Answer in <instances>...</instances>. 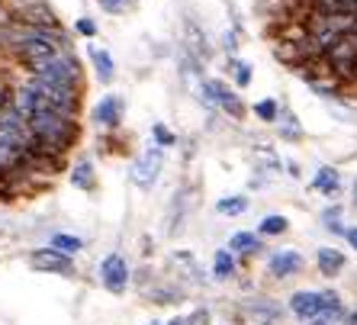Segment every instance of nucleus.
<instances>
[{
    "label": "nucleus",
    "instance_id": "nucleus-8",
    "mask_svg": "<svg viewBox=\"0 0 357 325\" xmlns=\"http://www.w3.org/2000/svg\"><path fill=\"white\" fill-rule=\"evenodd\" d=\"M267 271L274 280H287V277L299 274L303 271V255L296 248H283V251H274L271 258H267Z\"/></svg>",
    "mask_w": 357,
    "mask_h": 325
},
{
    "label": "nucleus",
    "instance_id": "nucleus-5",
    "mask_svg": "<svg viewBox=\"0 0 357 325\" xmlns=\"http://www.w3.org/2000/svg\"><path fill=\"white\" fill-rule=\"evenodd\" d=\"M29 267L33 271H42V274H75V261L68 258V255H61V251H55L49 245V248H36L29 251Z\"/></svg>",
    "mask_w": 357,
    "mask_h": 325
},
{
    "label": "nucleus",
    "instance_id": "nucleus-30",
    "mask_svg": "<svg viewBox=\"0 0 357 325\" xmlns=\"http://www.w3.org/2000/svg\"><path fill=\"white\" fill-rule=\"evenodd\" d=\"M344 239H348V242H351V248L357 251V225H354V229H348V232H344Z\"/></svg>",
    "mask_w": 357,
    "mask_h": 325
},
{
    "label": "nucleus",
    "instance_id": "nucleus-3",
    "mask_svg": "<svg viewBox=\"0 0 357 325\" xmlns=\"http://www.w3.org/2000/svg\"><path fill=\"white\" fill-rule=\"evenodd\" d=\"M29 84H33L36 91H39L45 109H52V113H61V116H77V107H81V91L55 87V84L36 81V77H29Z\"/></svg>",
    "mask_w": 357,
    "mask_h": 325
},
{
    "label": "nucleus",
    "instance_id": "nucleus-16",
    "mask_svg": "<svg viewBox=\"0 0 357 325\" xmlns=\"http://www.w3.org/2000/svg\"><path fill=\"white\" fill-rule=\"evenodd\" d=\"M312 187L322 190L325 197H332V193H338V187H341V174L335 171V167H322V171L316 174V181H312Z\"/></svg>",
    "mask_w": 357,
    "mask_h": 325
},
{
    "label": "nucleus",
    "instance_id": "nucleus-17",
    "mask_svg": "<svg viewBox=\"0 0 357 325\" xmlns=\"http://www.w3.org/2000/svg\"><path fill=\"white\" fill-rule=\"evenodd\" d=\"M71 183L77 190H93V165L91 161H77L75 171H71Z\"/></svg>",
    "mask_w": 357,
    "mask_h": 325
},
{
    "label": "nucleus",
    "instance_id": "nucleus-12",
    "mask_svg": "<svg viewBox=\"0 0 357 325\" xmlns=\"http://www.w3.org/2000/svg\"><path fill=\"white\" fill-rule=\"evenodd\" d=\"M316 264L322 277H338L344 271V255L338 248H319L316 251Z\"/></svg>",
    "mask_w": 357,
    "mask_h": 325
},
{
    "label": "nucleus",
    "instance_id": "nucleus-23",
    "mask_svg": "<svg viewBox=\"0 0 357 325\" xmlns=\"http://www.w3.org/2000/svg\"><path fill=\"white\" fill-rule=\"evenodd\" d=\"M338 84H341V81H335V77H319V81H312L309 87H312L319 97H332V100H338V97H341Z\"/></svg>",
    "mask_w": 357,
    "mask_h": 325
},
{
    "label": "nucleus",
    "instance_id": "nucleus-25",
    "mask_svg": "<svg viewBox=\"0 0 357 325\" xmlns=\"http://www.w3.org/2000/svg\"><path fill=\"white\" fill-rule=\"evenodd\" d=\"M232 77L238 87H248L251 84V65H245V61H232Z\"/></svg>",
    "mask_w": 357,
    "mask_h": 325
},
{
    "label": "nucleus",
    "instance_id": "nucleus-31",
    "mask_svg": "<svg viewBox=\"0 0 357 325\" xmlns=\"http://www.w3.org/2000/svg\"><path fill=\"white\" fill-rule=\"evenodd\" d=\"M306 325H332V322H325V319H316V322H306Z\"/></svg>",
    "mask_w": 357,
    "mask_h": 325
},
{
    "label": "nucleus",
    "instance_id": "nucleus-10",
    "mask_svg": "<svg viewBox=\"0 0 357 325\" xmlns=\"http://www.w3.org/2000/svg\"><path fill=\"white\" fill-rule=\"evenodd\" d=\"M119 119H123V97H116V93L103 97V100L93 107V123L113 129V126H119Z\"/></svg>",
    "mask_w": 357,
    "mask_h": 325
},
{
    "label": "nucleus",
    "instance_id": "nucleus-2",
    "mask_svg": "<svg viewBox=\"0 0 357 325\" xmlns=\"http://www.w3.org/2000/svg\"><path fill=\"white\" fill-rule=\"evenodd\" d=\"M335 81H357V36H344V39L322 55Z\"/></svg>",
    "mask_w": 357,
    "mask_h": 325
},
{
    "label": "nucleus",
    "instance_id": "nucleus-6",
    "mask_svg": "<svg viewBox=\"0 0 357 325\" xmlns=\"http://www.w3.org/2000/svg\"><path fill=\"white\" fill-rule=\"evenodd\" d=\"M100 284L109 293H123L129 287V264L123 255H107L100 261Z\"/></svg>",
    "mask_w": 357,
    "mask_h": 325
},
{
    "label": "nucleus",
    "instance_id": "nucleus-28",
    "mask_svg": "<svg viewBox=\"0 0 357 325\" xmlns=\"http://www.w3.org/2000/svg\"><path fill=\"white\" fill-rule=\"evenodd\" d=\"M77 33L81 36H97V23H93L91 17H81L77 20Z\"/></svg>",
    "mask_w": 357,
    "mask_h": 325
},
{
    "label": "nucleus",
    "instance_id": "nucleus-21",
    "mask_svg": "<svg viewBox=\"0 0 357 325\" xmlns=\"http://www.w3.org/2000/svg\"><path fill=\"white\" fill-rule=\"evenodd\" d=\"M216 209L222 216H241V213L248 209V200H245V197H222V200L216 203Z\"/></svg>",
    "mask_w": 357,
    "mask_h": 325
},
{
    "label": "nucleus",
    "instance_id": "nucleus-32",
    "mask_svg": "<svg viewBox=\"0 0 357 325\" xmlns=\"http://www.w3.org/2000/svg\"><path fill=\"white\" fill-rule=\"evenodd\" d=\"M351 325H357V312H354V316H351Z\"/></svg>",
    "mask_w": 357,
    "mask_h": 325
},
{
    "label": "nucleus",
    "instance_id": "nucleus-26",
    "mask_svg": "<svg viewBox=\"0 0 357 325\" xmlns=\"http://www.w3.org/2000/svg\"><path fill=\"white\" fill-rule=\"evenodd\" d=\"M97 3H100L103 10H107V13H126L132 0H97Z\"/></svg>",
    "mask_w": 357,
    "mask_h": 325
},
{
    "label": "nucleus",
    "instance_id": "nucleus-11",
    "mask_svg": "<svg viewBox=\"0 0 357 325\" xmlns=\"http://www.w3.org/2000/svg\"><path fill=\"white\" fill-rule=\"evenodd\" d=\"M309 13L316 17H357L354 0H309Z\"/></svg>",
    "mask_w": 357,
    "mask_h": 325
},
{
    "label": "nucleus",
    "instance_id": "nucleus-13",
    "mask_svg": "<svg viewBox=\"0 0 357 325\" xmlns=\"http://www.w3.org/2000/svg\"><path fill=\"white\" fill-rule=\"evenodd\" d=\"M91 61L93 68H97V77L103 84L113 81V75H116V65H113V55H109L107 49H97V45H91Z\"/></svg>",
    "mask_w": 357,
    "mask_h": 325
},
{
    "label": "nucleus",
    "instance_id": "nucleus-1",
    "mask_svg": "<svg viewBox=\"0 0 357 325\" xmlns=\"http://www.w3.org/2000/svg\"><path fill=\"white\" fill-rule=\"evenodd\" d=\"M36 81H45V84H55V87H68V91H81V65L77 59L71 55V49L52 55L39 71H33Z\"/></svg>",
    "mask_w": 357,
    "mask_h": 325
},
{
    "label": "nucleus",
    "instance_id": "nucleus-18",
    "mask_svg": "<svg viewBox=\"0 0 357 325\" xmlns=\"http://www.w3.org/2000/svg\"><path fill=\"white\" fill-rule=\"evenodd\" d=\"M344 316V306H341V296L338 293H322V316L319 319H325V322H335V319H341Z\"/></svg>",
    "mask_w": 357,
    "mask_h": 325
},
{
    "label": "nucleus",
    "instance_id": "nucleus-27",
    "mask_svg": "<svg viewBox=\"0 0 357 325\" xmlns=\"http://www.w3.org/2000/svg\"><path fill=\"white\" fill-rule=\"evenodd\" d=\"M13 103V91H10V84L0 77V109H7Z\"/></svg>",
    "mask_w": 357,
    "mask_h": 325
},
{
    "label": "nucleus",
    "instance_id": "nucleus-24",
    "mask_svg": "<svg viewBox=\"0 0 357 325\" xmlns=\"http://www.w3.org/2000/svg\"><path fill=\"white\" fill-rule=\"evenodd\" d=\"M255 116L264 119V123H277L280 107H277V100H261V103H255Z\"/></svg>",
    "mask_w": 357,
    "mask_h": 325
},
{
    "label": "nucleus",
    "instance_id": "nucleus-29",
    "mask_svg": "<svg viewBox=\"0 0 357 325\" xmlns=\"http://www.w3.org/2000/svg\"><path fill=\"white\" fill-rule=\"evenodd\" d=\"M155 139H158V149H165V145H174V135L167 133L165 126H155Z\"/></svg>",
    "mask_w": 357,
    "mask_h": 325
},
{
    "label": "nucleus",
    "instance_id": "nucleus-22",
    "mask_svg": "<svg viewBox=\"0 0 357 325\" xmlns=\"http://www.w3.org/2000/svg\"><path fill=\"white\" fill-rule=\"evenodd\" d=\"M290 229V222H287V216H264L261 219V229L258 235H283Z\"/></svg>",
    "mask_w": 357,
    "mask_h": 325
},
{
    "label": "nucleus",
    "instance_id": "nucleus-15",
    "mask_svg": "<svg viewBox=\"0 0 357 325\" xmlns=\"http://www.w3.org/2000/svg\"><path fill=\"white\" fill-rule=\"evenodd\" d=\"M213 277H216V280H229V277H235V255L229 248L216 251V258H213Z\"/></svg>",
    "mask_w": 357,
    "mask_h": 325
},
{
    "label": "nucleus",
    "instance_id": "nucleus-19",
    "mask_svg": "<svg viewBox=\"0 0 357 325\" xmlns=\"http://www.w3.org/2000/svg\"><path fill=\"white\" fill-rule=\"evenodd\" d=\"M52 248L55 251H61V255H77V251L84 248V242L77 239V235H65V232H59V235H52Z\"/></svg>",
    "mask_w": 357,
    "mask_h": 325
},
{
    "label": "nucleus",
    "instance_id": "nucleus-33",
    "mask_svg": "<svg viewBox=\"0 0 357 325\" xmlns=\"http://www.w3.org/2000/svg\"><path fill=\"white\" fill-rule=\"evenodd\" d=\"M354 200H357V183H354Z\"/></svg>",
    "mask_w": 357,
    "mask_h": 325
},
{
    "label": "nucleus",
    "instance_id": "nucleus-34",
    "mask_svg": "<svg viewBox=\"0 0 357 325\" xmlns=\"http://www.w3.org/2000/svg\"><path fill=\"white\" fill-rule=\"evenodd\" d=\"M354 7H357V0H354Z\"/></svg>",
    "mask_w": 357,
    "mask_h": 325
},
{
    "label": "nucleus",
    "instance_id": "nucleus-20",
    "mask_svg": "<svg viewBox=\"0 0 357 325\" xmlns=\"http://www.w3.org/2000/svg\"><path fill=\"white\" fill-rule=\"evenodd\" d=\"M277 126H280V135H283V139H299V135H303V129L296 126V116H293L290 109H280Z\"/></svg>",
    "mask_w": 357,
    "mask_h": 325
},
{
    "label": "nucleus",
    "instance_id": "nucleus-4",
    "mask_svg": "<svg viewBox=\"0 0 357 325\" xmlns=\"http://www.w3.org/2000/svg\"><path fill=\"white\" fill-rule=\"evenodd\" d=\"M161 165H165V151H161L158 145H151L149 151H142L139 158H135V165H132V183H135V187H142V190H149L151 183L158 181Z\"/></svg>",
    "mask_w": 357,
    "mask_h": 325
},
{
    "label": "nucleus",
    "instance_id": "nucleus-9",
    "mask_svg": "<svg viewBox=\"0 0 357 325\" xmlns=\"http://www.w3.org/2000/svg\"><path fill=\"white\" fill-rule=\"evenodd\" d=\"M290 312L303 322H316L322 316V293L316 290H296L290 296Z\"/></svg>",
    "mask_w": 357,
    "mask_h": 325
},
{
    "label": "nucleus",
    "instance_id": "nucleus-7",
    "mask_svg": "<svg viewBox=\"0 0 357 325\" xmlns=\"http://www.w3.org/2000/svg\"><path fill=\"white\" fill-rule=\"evenodd\" d=\"M203 93H206L209 103L222 107L232 119H241V116H245V103H241V97H238L235 91H229L222 81H206V84H203Z\"/></svg>",
    "mask_w": 357,
    "mask_h": 325
},
{
    "label": "nucleus",
    "instance_id": "nucleus-14",
    "mask_svg": "<svg viewBox=\"0 0 357 325\" xmlns=\"http://www.w3.org/2000/svg\"><path fill=\"white\" fill-rule=\"evenodd\" d=\"M229 251H232V255H258L261 251V235L235 232L232 239H229Z\"/></svg>",
    "mask_w": 357,
    "mask_h": 325
}]
</instances>
